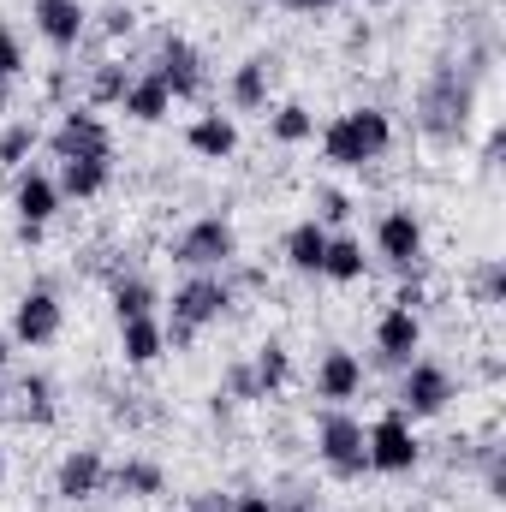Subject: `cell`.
Instances as JSON below:
<instances>
[{
    "instance_id": "9",
    "label": "cell",
    "mask_w": 506,
    "mask_h": 512,
    "mask_svg": "<svg viewBox=\"0 0 506 512\" xmlns=\"http://www.w3.org/2000/svg\"><path fill=\"white\" fill-rule=\"evenodd\" d=\"M6 334H12V346H24V352H48V346L66 334V298H60V286H54V280L24 286V292L12 298Z\"/></svg>"
},
{
    "instance_id": "15",
    "label": "cell",
    "mask_w": 506,
    "mask_h": 512,
    "mask_svg": "<svg viewBox=\"0 0 506 512\" xmlns=\"http://www.w3.org/2000/svg\"><path fill=\"white\" fill-rule=\"evenodd\" d=\"M30 24L66 60V54H78L90 42V0H30Z\"/></svg>"
},
{
    "instance_id": "52",
    "label": "cell",
    "mask_w": 506,
    "mask_h": 512,
    "mask_svg": "<svg viewBox=\"0 0 506 512\" xmlns=\"http://www.w3.org/2000/svg\"><path fill=\"white\" fill-rule=\"evenodd\" d=\"M0 411H6V382H0Z\"/></svg>"
},
{
    "instance_id": "16",
    "label": "cell",
    "mask_w": 506,
    "mask_h": 512,
    "mask_svg": "<svg viewBox=\"0 0 506 512\" xmlns=\"http://www.w3.org/2000/svg\"><path fill=\"white\" fill-rule=\"evenodd\" d=\"M274 84H280V60L274 54H245L227 72V114H268L274 108Z\"/></svg>"
},
{
    "instance_id": "28",
    "label": "cell",
    "mask_w": 506,
    "mask_h": 512,
    "mask_svg": "<svg viewBox=\"0 0 506 512\" xmlns=\"http://www.w3.org/2000/svg\"><path fill=\"white\" fill-rule=\"evenodd\" d=\"M251 376H256V393H262V405H268V399H280V393L292 387V346L268 334V340H262V346L251 352Z\"/></svg>"
},
{
    "instance_id": "34",
    "label": "cell",
    "mask_w": 506,
    "mask_h": 512,
    "mask_svg": "<svg viewBox=\"0 0 506 512\" xmlns=\"http://www.w3.org/2000/svg\"><path fill=\"white\" fill-rule=\"evenodd\" d=\"M221 393H227L233 405H262V393H256V376H251V358H233V364L221 370Z\"/></svg>"
},
{
    "instance_id": "2",
    "label": "cell",
    "mask_w": 506,
    "mask_h": 512,
    "mask_svg": "<svg viewBox=\"0 0 506 512\" xmlns=\"http://www.w3.org/2000/svg\"><path fill=\"white\" fill-rule=\"evenodd\" d=\"M161 304H167V316H161L167 352H197V340L233 316L239 292H233L227 274H185V280L173 286V298H161Z\"/></svg>"
},
{
    "instance_id": "36",
    "label": "cell",
    "mask_w": 506,
    "mask_h": 512,
    "mask_svg": "<svg viewBox=\"0 0 506 512\" xmlns=\"http://www.w3.org/2000/svg\"><path fill=\"white\" fill-rule=\"evenodd\" d=\"M24 72H30V54H24V36H18V30H12V24L0 18V78H6V84H18Z\"/></svg>"
},
{
    "instance_id": "51",
    "label": "cell",
    "mask_w": 506,
    "mask_h": 512,
    "mask_svg": "<svg viewBox=\"0 0 506 512\" xmlns=\"http://www.w3.org/2000/svg\"><path fill=\"white\" fill-rule=\"evenodd\" d=\"M364 6H393V0H364Z\"/></svg>"
},
{
    "instance_id": "7",
    "label": "cell",
    "mask_w": 506,
    "mask_h": 512,
    "mask_svg": "<svg viewBox=\"0 0 506 512\" xmlns=\"http://www.w3.org/2000/svg\"><path fill=\"white\" fill-rule=\"evenodd\" d=\"M364 453H370V477H417L423 471V435L393 405L376 423H364Z\"/></svg>"
},
{
    "instance_id": "41",
    "label": "cell",
    "mask_w": 506,
    "mask_h": 512,
    "mask_svg": "<svg viewBox=\"0 0 506 512\" xmlns=\"http://www.w3.org/2000/svg\"><path fill=\"white\" fill-rule=\"evenodd\" d=\"M233 512H274V495L268 489H239L233 495Z\"/></svg>"
},
{
    "instance_id": "18",
    "label": "cell",
    "mask_w": 506,
    "mask_h": 512,
    "mask_svg": "<svg viewBox=\"0 0 506 512\" xmlns=\"http://www.w3.org/2000/svg\"><path fill=\"white\" fill-rule=\"evenodd\" d=\"M155 495H167V465L155 453L108 459V501H155Z\"/></svg>"
},
{
    "instance_id": "39",
    "label": "cell",
    "mask_w": 506,
    "mask_h": 512,
    "mask_svg": "<svg viewBox=\"0 0 506 512\" xmlns=\"http://www.w3.org/2000/svg\"><path fill=\"white\" fill-rule=\"evenodd\" d=\"M185 512H233V495L227 489H191L185 495Z\"/></svg>"
},
{
    "instance_id": "40",
    "label": "cell",
    "mask_w": 506,
    "mask_h": 512,
    "mask_svg": "<svg viewBox=\"0 0 506 512\" xmlns=\"http://www.w3.org/2000/svg\"><path fill=\"white\" fill-rule=\"evenodd\" d=\"M376 48V24L370 18H352L346 24V54H370Z\"/></svg>"
},
{
    "instance_id": "30",
    "label": "cell",
    "mask_w": 506,
    "mask_h": 512,
    "mask_svg": "<svg viewBox=\"0 0 506 512\" xmlns=\"http://www.w3.org/2000/svg\"><path fill=\"white\" fill-rule=\"evenodd\" d=\"M36 149H42V126H36V120H6V126H0V173L30 167Z\"/></svg>"
},
{
    "instance_id": "23",
    "label": "cell",
    "mask_w": 506,
    "mask_h": 512,
    "mask_svg": "<svg viewBox=\"0 0 506 512\" xmlns=\"http://www.w3.org/2000/svg\"><path fill=\"white\" fill-rule=\"evenodd\" d=\"M161 358H167L161 316H131V322H120V364L126 370H155Z\"/></svg>"
},
{
    "instance_id": "49",
    "label": "cell",
    "mask_w": 506,
    "mask_h": 512,
    "mask_svg": "<svg viewBox=\"0 0 506 512\" xmlns=\"http://www.w3.org/2000/svg\"><path fill=\"white\" fill-rule=\"evenodd\" d=\"M0 483H6V447H0Z\"/></svg>"
},
{
    "instance_id": "37",
    "label": "cell",
    "mask_w": 506,
    "mask_h": 512,
    "mask_svg": "<svg viewBox=\"0 0 506 512\" xmlns=\"http://www.w3.org/2000/svg\"><path fill=\"white\" fill-rule=\"evenodd\" d=\"M274 512H322V501H316V489H310V483H292V489H280V495H274Z\"/></svg>"
},
{
    "instance_id": "3",
    "label": "cell",
    "mask_w": 506,
    "mask_h": 512,
    "mask_svg": "<svg viewBox=\"0 0 506 512\" xmlns=\"http://www.w3.org/2000/svg\"><path fill=\"white\" fill-rule=\"evenodd\" d=\"M471 108H477V78L465 66L441 60L417 90V131L441 149H459L465 131H471Z\"/></svg>"
},
{
    "instance_id": "33",
    "label": "cell",
    "mask_w": 506,
    "mask_h": 512,
    "mask_svg": "<svg viewBox=\"0 0 506 512\" xmlns=\"http://www.w3.org/2000/svg\"><path fill=\"white\" fill-rule=\"evenodd\" d=\"M429 298H435V292H429V262H423V268H405V274H399V286H393V298H387V304H399V310H417V316H423V310H429Z\"/></svg>"
},
{
    "instance_id": "27",
    "label": "cell",
    "mask_w": 506,
    "mask_h": 512,
    "mask_svg": "<svg viewBox=\"0 0 506 512\" xmlns=\"http://www.w3.org/2000/svg\"><path fill=\"white\" fill-rule=\"evenodd\" d=\"M131 72L137 66H126V60H114V54H102L96 66H84V108H120V96H126Z\"/></svg>"
},
{
    "instance_id": "35",
    "label": "cell",
    "mask_w": 506,
    "mask_h": 512,
    "mask_svg": "<svg viewBox=\"0 0 506 512\" xmlns=\"http://www.w3.org/2000/svg\"><path fill=\"white\" fill-rule=\"evenodd\" d=\"M352 209H358V203H352L340 185H316V221H322L328 233H334V227H346V221H352Z\"/></svg>"
},
{
    "instance_id": "13",
    "label": "cell",
    "mask_w": 506,
    "mask_h": 512,
    "mask_svg": "<svg viewBox=\"0 0 506 512\" xmlns=\"http://www.w3.org/2000/svg\"><path fill=\"white\" fill-rule=\"evenodd\" d=\"M364 387H370V370H364V358H358L352 346H322V352H316L310 399H322V405H352V399H364Z\"/></svg>"
},
{
    "instance_id": "44",
    "label": "cell",
    "mask_w": 506,
    "mask_h": 512,
    "mask_svg": "<svg viewBox=\"0 0 506 512\" xmlns=\"http://www.w3.org/2000/svg\"><path fill=\"white\" fill-rule=\"evenodd\" d=\"M346 0H292V12H304V18H322V12H340Z\"/></svg>"
},
{
    "instance_id": "48",
    "label": "cell",
    "mask_w": 506,
    "mask_h": 512,
    "mask_svg": "<svg viewBox=\"0 0 506 512\" xmlns=\"http://www.w3.org/2000/svg\"><path fill=\"white\" fill-rule=\"evenodd\" d=\"M6 108H12V84L0 78V114H6Z\"/></svg>"
},
{
    "instance_id": "25",
    "label": "cell",
    "mask_w": 506,
    "mask_h": 512,
    "mask_svg": "<svg viewBox=\"0 0 506 512\" xmlns=\"http://www.w3.org/2000/svg\"><path fill=\"white\" fill-rule=\"evenodd\" d=\"M120 114L126 120H137V126H161L167 114H173V96H167V84L155 78V72H131V84H126V96H120Z\"/></svg>"
},
{
    "instance_id": "31",
    "label": "cell",
    "mask_w": 506,
    "mask_h": 512,
    "mask_svg": "<svg viewBox=\"0 0 506 512\" xmlns=\"http://www.w3.org/2000/svg\"><path fill=\"white\" fill-rule=\"evenodd\" d=\"M465 292H471V304H477V310H501V304H506V262H501V256H483V262L471 268Z\"/></svg>"
},
{
    "instance_id": "4",
    "label": "cell",
    "mask_w": 506,
    "mask_h": 512,
    "mask_svg": "<svg viewBox=\"0 0 506 512\" xmlns=\"http://www.w3.org/2000/svg\"><path fill=\"white\" fill-rule=\"evenodd\" d=\"M310 453L334 483H364L370 477V453H364V417L352 405H322L310 423Z\"/></svg>"
},
{
    "instance_id": "46",
    "label": "cell",
    "mask_w": 506,
    "mask_h": 512,
    "mask_svg": "<svg viewBox=\"0 0 506 512\" xmlns=\"http://www.w3.org/2000/svg\"><path fill=\"white\" fill-rule=\"evenodd\" d=\"M477 376H483V382L495 387V382H501V358H495V352H489V358H483V364H477Z\"/></svg>"
},
{
    "instance_id": "42",
    "label": "cell",
    "mask_w": 506,
    "mask_h": 512,
    "mask_svg": "<svg viewBox=\"0 0 506 512\" xmlns=\"http://www.w3.org/2000/svg\"><path fill=\"white\" fill-rule=\"evenodd\" d=\"M233 411H239V405L215 387V393H209V423H215V429H227V423H233Z\"/></svg>"
},
{
    "instance_id": "29",
    "label": "cell",
    "mask_w": 506,
    "mask_h": 512,
    "mask_svg": "<svg viewBox=\"0 0 506 512\" xmlns=\"http://www.w3.org/2000/svg\"><path fill=\"white\" fill-rule=\"evenodd\" d=\"M262 126H268V143H280V149L316 143V114H310L304 102H274V108L262 114Z\"/></svg>"
},
{
    "instance_id": "24",
    "label": "cell",
    "mask_w": 506,
    "mask_h": 512,
    "mask_svg": "<svg viewBox=\"0 0 506 512\" xmlns=\"http://www.w3.org/2000/svg\"><path fill=\"white\" fill-rule=\"evenodd\" d=\"M54 185H60L66 203H96V197L114 191V161H60Z\"/></svg>"
},
{
    "instance_id": "17",
    "label": "cell",
    "mask_w": 506,
    "mask_h": 512,
    "mask_svg": "<svg viewBox=\"0 0 506 512\" xmlns=\"http://www.w3.org/2000/svg\"><path fill=\"white\" fill-rule=\"evenodd\" d=\"M66 209V197H60V185H54V173L48 167H18L12 173V215L18 221H30V227H54V215Z\"/></svg>"
},
{
    "instance_id": "12",
    "label": "cell",
    "mask_w": 506,
    "mask_h": 512,
    "mask_svg": "<svg viewBox=\"0 0 506 512\" xmlns=\"http://www.w3.org/2000/svg\"><path fill=\"white\" fill-rule=\"evenodd\" d=\"M108 495V453L102 447H66L54 465V501L60 507H90Z\"/></svg>"
},
{
    "instance_id": "26",
    "label": "cell",
    "mask_w": 506,
    "mask_h": 512,
    "mask_svg": "<svg viewBox=\"0 0 506 512\" xmlns=\"http://www.w3.org/2000/svg\"><path fill=\"white\" fill-rule=\"evenodd\" d=\"M364 274H370L364 239H358V233H328V251H322V274H316V280H328V286H358Z\"/></svg>"
},
{
    "instance_id": "8",
    "label": "cell",
    "mask_w": 506,
    "mask_h": 512,
    "mask_svg": "<svg viewBox=\"0 0 506 512\" xmlns=\"http://www.w3.org/2000/svg\"><path fill=\"white\" fill-rule=\"evenodd\" d=\"M143 72H155L173 102H203V90H209V54H203L191 36H179V30H161V36H155Z\"/></svg>"
},
{
    "instance_id": "47",
    "label": "cell",
    "mask_w": 506,
    "mask_h": 512,
    "mask_svg": "<svg viewBox=\"0 0 506 512\" xmlns=\"http://www.w3.org/2000/svg\"><path fill=\"white\" fill-rule=\"evenodd\" d=\"M12 352H18V346H12V334H0V382H6V370H12Z\"/></svg>"
},
{
    "instance_id": "32",
    "label": "cell",
    "mask_w": 506,
    "mask_h": 512,
    "mask_svg": "<svg viewBox=\"0 0 506 512\" xmlns=\"http://www.w3.org/2000/svg\"><path fill=\"white\" fill-rule=\"evenodd\" d=\"M90 30H102L108 42H131L137 36V6L131 0H108L102 12H90Z\"/></svg>"
},
{
    "instance_id": "10",
    "label": "cell",
    "mask_w": 506,
    "mask_h": 512,
    "mask_svg": "<svg viewBox=\"0 0 506 512\" xmlns=\"http://www.w3.org/2000/svg\"><path fill=\"white\" fill-rule=\"evenodd\" d=\"M42 143L54 161H114V126L84 102L60 108V120L42 131Z\"/></svg>"
},
{
    "instance_id": "6",
    "label": "cell",
    "mask_w": 506,
    "mask_h": 512,
    "mask_svg": "<svg viewBox=\"0 0 506 512\" xmlns=\"http://www.w3.org/2000/svg\"><path fill=\"white\" fill-rule=\"evenodd\" d=\"M459 399V376L441 364V358H429V352H417L405 370H399V387H393V411H405L411 423H435V417H447V405Z\"/></svg>"
},
{
    "instance_id": "11",
    "label": "cell",
    "mask_w": 506,
    "mask_h": 512,
    "mask_svg": "<svg viewBox=\"0 0 506 512\" xmlns=\"http://www.w3.org/2000/svg\"><path fill=\"white\" fill-rule=\"evenodd\" d=\"M370 256H381L393 274L405 268H423L429 262V227L411 203H387L376 215V233H370Z\"/></svg>"
},
{
    "instance_id": "1",
    "label": "cell",
    "mask_w": 506,
    "mask_h": 512,
    "mask_svg": "<svg viewBox=\"0 0 506 512\" xmlns=\"http://www.w3.org/2000/svg\"><path fill=\"white\" fill-rule=\"evenodd\" d=\"M393 143H399V126H393V114H387L381 102H352V108H340L328 126H316L322 161L340 167V173H370L376 161L393 155Z\"/></svg>"
},
{
    "instance_id": "45",
    "label": "cell",
    "mask_w": 506,
    "mask_h": 512,
    "mask_svg": "<svg viewBox=\"0 0 506 512\" xmlns=\"http://www.w3.org/2000/svg\"><path fill=\"white\" fill-rule=\"evenodd\" d=\"M501 161V126H489V137H483V167H495Z\"/></svg>"
},
{
    "instance_id": "22",
    "label": "cell",
    "mask_w": 506,
    "mask_h": 512,
    "mask_svg": "<svg viewBox=\"0 0 506 512\" xmlns=\"http://www.w3.org/2000/svg\"><path fill=\"white\" fill-rule=\"evenodd\" d=\"M12 411H18V423H30V429H48L54 417H60V387L48 370H24L18 382H12Z\"/></svg>"
},
{
    "instance_id": "21",
    "label": "cell",
    "mask_w": 506,
    "mask_h": 512,
    "mask_svg": "<svg viewBox=\"0 0 506 512\" xmlns=\"http://www.w3.org/2000/svg\"><path fill=\"white\" fill-rule=\"evenodd\" d=\"M322 251H328V227H322L316 215L292 221V227H286V239H280V262H286L292 274H304V280H316V274H322Z\"/></svg>"
},
{
    "instance_id": "43",
    "label": "cell",
    "mask_w": 506,
    "mask_h": 512,
    "mask_svg": "<svg viewBox=\"0 0 506 512\" xmlns=\"http://www.w3.org/2000/svg\"><path fill=\"white\" fill-rule=\"evenodd\" d=\"M42 239H48V227H30V221H18V227H12V245H18V251H36Z\"/></svg>"
},
{
    "instance_id": "14",
    "label": "cell",
    "mask_w": 506,
    "mask_h": 512,
    "mask_svg": "<svg viewBox=\"0 0 506 512\" xmlns=\"http://www.w3.org/2000/svg\"><path fill=\"white\" fill-rule=\"evenodd\" d=\"M370 352H376L381 370H405L423 352V316L417 310H399V304H381L376 328H370Z\"/></svg>"
},
{
    "instance_id": "38",
    "label": "cell",
    "mask_w": 506,
    "mask_h": 512,
    "mask_svg": "<svg viewBox=\"0 0 506 512\" xmlns=\"http://www.w3.org/2000/svg\"><path fill=\"white\" fill-rule=\"evenodd\" d=\"M78 72H84V66H66V60H60V66L48 72V102L72 108V84H78Z\"/></svg>"
},
{
    "instance_id": "5",
    "label": "cell",
    "mask_w": 506,
    "mask_h": 512,
    "mask_svg": "<svg viewBox=\"0 0 506 512\" xmlns=\"http://www.w3.org/2000/svg\"><path fill=\"white\" fill-rule=\"evenodd\" d=\"M233 256H245V239L227 215H191L173 239H167V262L185 274H221Z\"/></svg>"
},
{
    "instance_id": "50",
    "label": "cell",
    "mask_w": 506,
    "mask_h": 512,
    "mask_svg": "<svg viewBox=\"0 0 506 512\" xmlns=\"http://www.w3.org/2000/svg\"><path fill=\"white\" fill-rule=\"evenodd\" d=\"M262 6H286V12H292V0H262Z\"/></svg>"
},
{
    "instance_id": "19",
    "label": "cell",
    "mask_w": 506,
    "mask_h": 512,
    "mask_svg": "<svg viewBox=\"0 0 506 512\" xmlns=\"http://www.w3.org/2000/svg\"><path fill=\"white\" fill-rule=\"evenodd\" d=\"M108 304H114V322H131V316H161V286L131 268V262H108Z\"/></svg>"
},
{
    "instance_id": "20",
    "label": "cell",
    "mask_w": 506,
    "mask_h": 512,
    "mask_svg": "<svg viewBox=\"0 0 506 512\" xmlns=\"http://www.w3.org/2000/svg\"><path fill=\"white\" fill-rule=\"evenodd\" d=\"M239 143H245V137H239V120H233L227 108H203V114L185 126V149H191L197 161H215V167L233 161Z\"/></svg>"
}]
</instances>
